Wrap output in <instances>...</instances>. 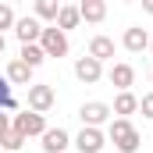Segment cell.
I'll return each instance as SVG.
<instances>
[{
  "instance_id": "1",
  "label": "cell",
  "mask_w": 153,
  "mask_h": 153,
  "mask_svg": "<svg viewBox=\"0 0 153 153\" xmlns=\"http://www.w3.org/2000/svg\"><path fill=\"white\" fill-rule=\"evenodd\" d=\"M107 139H111L121 153H135L139 150V132H135V125H132L128 117H114V121L107 125Z\"/></svg>"
},
{
  "instance_id": "2",
  "label": "cell",
  "mask_w": 153,
  "mask_h": 153,
  "mask_svg": "<svg viewBox=\"0 0 153 153\" xmlns=\"http://www.w3.org/2000/svg\"><path fill=\"white\" fill-rule=\"evenodd\" d=\"M11 128H14L18 135H25V139H29V135H43V132H46V117L25 107L22 114H14V117H11Z\"/></svg>"
},
{
  "instance_id": "3",
  "label": "cell",
  "mask_w": 153,
  "mask_h": 153,
  "mask_svg": "<svg viewBox=\"0 0 153 153\" xmlns=\"http://www.w3.org/2000/svg\"><path fill=\"white\" fill-rule=\"evenodd\" d=\"M53 103H57V93H53V85H46V82H32V85H29V111L46 114Z\"/></svg>"
},
{
  "instance_id": "4",
  "label": "cell",
  "mask_w": 153,
  "mask_h": 153,
  "mask_svg": "<svg viewBox=\"0 0 153 153\" xmlns=\"http://www.w3.org/2000/svg\"><path fill=\"white\" fill-rule=\"evenodd\" d=\"M39 46H43V53H46V57H64V53H68V36H64L57 25H50V29H43Z\"/></svg>"
},
{
  "instance_id": "5",
  "label": "cell",
  "mask_w": 153,
  "mask_h": 153,
  "mask_svg": "<svg viewBox=\"0 0 153 153\" xmlns=\"http://www.w3.org/2000/svg\"><path fill=\"white\" fill-rule=\"evenodd\" d=\"M78 117H82V128H100L103 121H111V107L103 100H89V103H82Z\"/></svg>"
},
{
  "instance_id": "6",
  "label": "cell",
  "mask_w": 153,
  "mask_h": 153,
  "mask_svg": "<svg viewBox=\"0 0 153 153\" xmlns=\"http://www.w3.org/2000/svg\"><path fill=\"white\" fill-rule=\"evenodd\" d=\"M14 36L22 39V46H32V43H39V36H43V22H39L36 14L18 18V22H14Z\"/></svg>"
},
{
  "instance_id": "7",
  "label": "cell",
  "mask_w": 153,
  "mask_h": 153,
  "mask_svg": "<svg viewBox=\"0 0 153 153\" xmlns=\"http://www.w3.org/2000/svg\"><path fill=\"white\" fill-rule=\"evenodd\" d=\"M107 78H111V85H117L121 93H132V85H135V68H132L128 61H117V64H111Z\"/></svg>"
},
{
  "instance_id": "8",
  "label": "cell",
  "mask_w": 153,
  "mask_h": 153,
  "mask_svg": "<svg viewBox=\"0 0 153 153\" xmlns=\"http://www.w3.org/2000/svg\"><path fill=\"white\" fill-rule=\"evenodd\" d=\"M103 143H107V135H103L100 128H82V132L75 135V150L78 153H100Z\"/></svg>"
},
{
  "instance_id": "9",
  "label": "cell",
  "mask_w": 153,
  "mask_h": 153,
  "mask_svg": "<svg viewBox=\"0 0 153 153\" xmlns=\"http://www.w3.org/2000/svg\"><path fill=\"white\" fill-rule=\"evenodd\" d=\"M75 78H78V82H85V85H93V82L103 78V64L93 61V57L85 53V57H78V61H75Z\"/></svg>"
},
{
  "instance_id": "10",
  "label": "cell",
  "mask_w": 153,
  "mask_h": 153,
  "mask_svg": "<svg viewBox=\"0 0 153 153\" xmlns=\"http://www.w3.org/2000/svg\"><path fill=\"white\" fill-rule=\"evenodd\" d=\"M39 139H43V150L46 153H64L68 146H71V135H68L64 128H46Z\"/></svg>"
},
{
  "instance_id": "11",
  "label": "cell",
  "mask_w": 153,
  "mask_h": 153,
  "mask_svg": "<svg viewBox=\"0 0 153 153\" xmlns=\"http://www.w3.org/2000/svg\"><path fill=\"white\" fill-rule=\"evenodd\" d=\"M89 57L100 61V64L111 61V57H114V39H111V36H93V39H89Z\"/></svg>"
},
{
  "instance_id": "12",
  "label": "cell",
  "mask_w": 153,
  "mask_h": 153,
  "mask_svg": "<svg viewBox=\"0 0 153 153\" xmlns=\"http://www.w3.org/2000/svg\"><path fill=\"white\" fill-rule=\"evenodd\" d=\"M121 43H125L128 53H143V50L150 46V32L139 29V25H135V29H125V39H121Z\"/></svg>"
},
{
  "instance_id": "13",
  "label": "cell",
  "mask_w": 153,
  "mask_h": 153,
  "mask_svg": "<svg viewBox=\"0 0 153 153\" xmlns=\"http://www.w3.org/2000/svg\"><path fill=\"white\" fill-rule=\"evenodd\" d=\"M7 82H11V85H32V68H29V64H22V61H18V57H14V61H11V64H7Z\"/></svg>"
},
{
  "instance_id": "14",
  "label": "cell",
  "mask_w": 153,
  "mask_h": 153,
  "mask_svg": "<svg viewBox=\"0 0 153 153\" xmlns=\"http://www.w3.org/2000/svg\"><path fill=\"white\" fill-rule=\"evenodd\" d=\"M82 14H78V4H61V14H57V29L68 36V29H78Z\"/></svg>"
},
{
  "instance_id": "15",
  "label": "cell",
  "mask_w": 153,
  "mask_h": 153,
  "mask_svg": "<svg viewBox=\"0 0 153 153\" xmlns=\"http://www.w3.org/2000/svg\"><path fill=\"white\" fill-rule=\"evenodd\" d=\"M135 111H139V96H135V93H117V96H114V107H111V114L128 117V114H135Z\"/></svg>"
},
{
  "instance_id": "16",
  "label": "cell",
  "mask_w": 153,
  "mask_h": 153,
  "mask_svg": "<svg viewBox=\"0 0 153 153\" xmlns=\"http://www.w3.org/2000/svg\"><path fill=\"white\" fill-rule=\"evenodd\" d=\"M78 14H82L85 22L96 25V22L107 18V4H103V0H82V4H78Z\"/></svg>"
},
{
  "instance_id": "17",
  "label": "cell",
  "mask_w": 153,
  "mask_h": 153,
  "mask_svg": "<svg viewBox=\"0 0 153 153\" xmlns=\"http://www.w3.org/2000/svg\"><path fill=\"white\" fill-rule=\"evenodd\" d=\"M32 11H36V18H39V22H53V25H57L61 4H57V0H36V4H32Z\"/></svg>"
},
{
  "instance_id": "18",
  "label": "cell",
  "mask_w": 153,
  "mask_h": 153,
  "mask_svg": "<svg viewBox=\"0 0 153 153\" xmlns=\"http://www.w3.org/2000/svg\"><path fill=\"white\" fill-rule=\"evenodd\" d=\"M18 61H22V64H29V68L36 71L39 64L46 61V53H43V46H39V43H32V46H22V53H18Z\"/></svg>"
},
{
  "instance_id": "19",
  "label": "cell",
  "mask_w": 153,
  "mask_h": 153,
  "mask_svg": "<svg viewBox=\"0 0 153 153\" xmlns=\"http://www.w3.org/2000/svg\"><path fill=\"white\" fill-rule=\"evenodd\" d=\"M22 146H25V135H18L14 128H7V132L0 135V150H4V153H18Z\"/></svg>"
},
{
  "instance_id": "20",
  "label": "cell",
  "mask_w": 153,
  "mask_h": 153,
  "mask_svg": "<svg viewBox=\"0 0 153 153\" xmlns=\"http://www.w3.org/2000/svg\"><path fill=\"white\" fill-rule=\"evenodd\" d=\"M14 107H18V100H14V85L0 75V111H14Z\"/></svg>"
},
{
  "instance_id": "21",
  "label": "cell",
  "mask_w": 153,
  "mask_h": 153,
  "mask_svg": "<svg viewBox=\"0 0 153 153\" xmlns=\"http://www.w3.org/2000/svg\"><path fill=\"white\" fill-rule=\"evenodd\" d=\"M14 7L11 4H0V36H4V29H14Z\"/></svg>"
},
{
  "instance_id": "22",
  "label": "cell",
  "mask_w": 153,
  "mask_h": 153,
  "mask_svg": "<svg viewBox=\"0 0 153 153\" xmlns=\"http://www.w3.org/2000/svg\"><path fill=\"white\" fill-rule=\"evenodd\" d=\"M139 111H143V117H153V93H146L139 100Z\"/></svg>"
},
{
  "instance_id": "23",
  "label": "cell",
  "mask_w": 153,
  "mask_h": 153,
  "mask_svg": "<svg viewBox=\"0 0 153 153\" xmlns=\"http://www.w3.org/2000/svg\"><path fill=\"white\" fill-rule=\"evenodd\" d=\"M7 128H11V114H7V111H0V135H4Z\"/></svg>"
},
{
  "instance_id": "24",
  "label": "cell",
  "mask_w": 153,
  "mask_h": 153,
  "mask_svg": "<svg viewBox=\"0 0 153 153\" xmlns=\"http://www.w3.org/2000/svg\"><path fill=\"white\" fill-rule=\"evenodd\" d=\"M143 11H146V14H153V0H143Z\"/></svg>"
},
{
  "instance_id": "25",
  "label": "cell",
  "mask_w": 153,
  "mask_h": 153,
  "mask_svg": "<svg viewBox=\"0 0 153 153\" xmlns=\"http://www.w3.org/2000/svg\"><path fill=\"white\" fill-rule=\"evenodd\" d=\"M4 50H7V39H4V36H0V53H4Z\"/></svg>"
},
{
  "instance_id": "26",
  "label": "cell",
  "mask_w": 153,
  "mask_h": 153,
  "mask_svg": "<svg viewBox=\"0 0 153 153\" xmlns=\"http://www.w3.org/2000/svg\"><path fill=\"white\" fill-rule=\"evenodd\" d=\"M150 50H153V36H150Z\"/></svg>"
}]
</instances>
